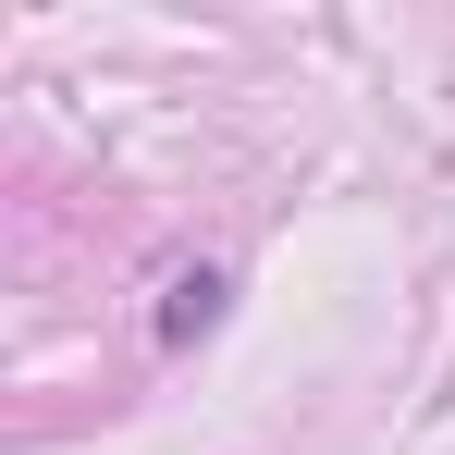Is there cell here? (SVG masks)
I'll return each instance as SVG.
<instances>
[{"label": "cell", "mask_w": 455, "mask_h": 455, "mask_svg": "<svg viewBox=\"0 0 455 455\" xmlns=\"http://www.w3.org/2000/svg\"><path fill=\"white\" fill-rule=\"evenodd\" d=\"M222 320V271H172V296H160V345H197Z\"/></svg>", "instance_id": "cell-1"}]
</instances>
